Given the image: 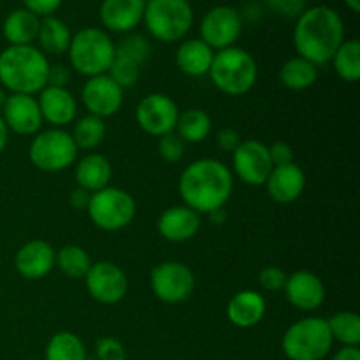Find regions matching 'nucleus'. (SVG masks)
<instances>
[{
	"instance_id": "cd10ccee",
	"label": "nucleus",
	"mask_w": 360,
	"mask_h": 360,
	"mask_svg": "<svg viewBox=\"0 0 360 360\" xmlns=\"http://www.w3.org/2000/svg\"><path fill=\"white\" fill-rule=\"evenodd\" d=\"M211 130H213V122L206 111L186 109V111L179 112L174 132L185 144H199L210 137Z\"/></svg>"
},
{
	"instance_id": "72a5a7b5",
	"label": "nucleus",
	"mask_w": 360,
	"mask_h": 360,
	"mask_svg": "<svg viewBox=\"0 0 360 360\" xmlns=\"http://www.w3.org/2000/svg\"><path fill=\"white\" fill-rule=\"evenodd\" d=\"M327 320L330 336L341 347H359L360 345V316L354 311H338Z\"/></svg>"
},
{
	"instance_id": "79ce46f5",
	"label": "nucleus",
	"mask_w": 360,
	"mask_h": 360,
	"mask_svg": "<svg viewBox=\"0 0 360 360\" xmlns=\"http://www.w3.org/2000/svg\"><path fill=\"white\" fill-rule=\"evenodd\" d=\"M241 141L243 139L238 130L231 129V127H225L217 134V146L225 153H234L239 144H241Z\"/></svg>"
},
{
	"instance_id": "5701e85b",
	"label": "nucleus",
	"mask_w": 360,
	"mask_h": 360,
	"mask_svg": "<svg viewBox=\"0 0 360 360\" xmlns=\"http://www.w3.org/2000/svg\"><path fill=\"white\" fill-rule=\"evenodd\" d=\"M267 311V302L260 292L241 290L231 297L227 302L225 315L234 327L239 329H252L259 326Z\"/></svg>"
},
{
	"instance_id": "f8f14e48",
	"label": "nucleus",
	"mask_w": 360,
	"mask_h": 360,
	"mask_svg": "<svg viewBox=\"0 0 360 360\" xmlns=\"http://www.w3.org/2000/svg\"><path fill=\"white\" fill-rule=\"evenodd\" d=\"M269 148L259 139L241 141L238 150L232 153V174L238 176L245 185L262 186L266 185L271 171H273Z\"/></svg>"
},
{
	"instance_id": "a18cd8bd",
	"label": "nucleus",
	"mask_w": 360,
	"mask_h": 360,
	"mask_svg": "<svg viewBox=\"0 0 360 360\" xmlns=\"http://www.w3.org/2000/svg\"><path fill=\"white\" fill-rule=\"evenodd\" d=\"M90 197H91L90 192H86V190H83V188H79V186H77L76 190H72V192H70L69 202H70V206L74 207V210H77V211L84 210V211H86L88 202H90Z\"/></svg>"
},
{
	"instance_id": "f03ea898",
	"label": "nucleus",
	"mask_w": 360,
	"mask_h": 360,
	"mask_svg": "<svg viewBox=\"0 0 360 360\" xmlns=\"http://www.w3.org/2000/svg\"><path fill=\"white\" fill-rule=\"evenodd\" d=\"M345 41V23L340 13L329 6H313L295 21L294 46L297 56L313 65H326Z\"/></svg>"
},
{
	"instance_id": "37998d69",
	"label": "nucleus",
	"mask_w": 360,
	"mask_h": 360,
	"mask_svg": "<svg viewBox=\"0 0 360 360\" xmlns=\"http://www.w3.org/2000/svg\"><path fill=\"white\" fill-rule=\"evenodd\" d=\"M267 148H269V155L274 167H276V165H285L294 162V150H292L290 144L283 143V141H276V143H273Z\"/></svg>"
},
{
	"instance_id": "c9c22d12",
	"label": "nucleus",
	"mask_w": 360,
	"mask_h": 360,
	"mask_svg": "<svg viewBox=\"0 0 360 360\" xmlns=\"http://www.w3.org/2000/svg\"><path fill=\"white\" fill-rule=\"evenodd\" d=\"M108 76L111 77L122 90H125V88L134 86V84L139 81L141 65H137L132 60L115 56V60H112L111 67H109L108 70Z\"/></svg>"
},
{
	"instance_id": "ddd939ff",
	"label": "nucleus",
	"mask_w": 360,
	"mask_h": 360,
	"mask_svg": "<svg viewBox=\"0 0 360 360\" xmlns=\"http://www.w3.org/2000/svg\"><path fill=\"white\" fill-rule=\"evenodd\" d=\"M84 285L90 297L105 306L118 304L129 292V278L125 271L108 260L91 264L90 271L84 276Z\"/></svg>"
},
{
	"instance_id": "7c9ffc66",
	"label": "nucleus",
	"mask_w": 360,
	"mask_h": 360,
	"mask_svg": "<svg viewBox=\"0 0 360 360\" xmlns=\"http://www.w3.org/2000/svg\"><path fill=\"white\" fill-rule=\"evenodd\" d=\"M91 257L84 248L77 245L62 246L55 253V267L70 280H84L91 267Z\"/></svg>"
},
{
	"instance_id": "9d476101",
	"label": "nucleus",
	"mask_w": 360,
	"mask_h": 360,
	"mask_svg": "<svg viewBox=\"0 0 360 360\" xmlns=\"http://www.w3.org/2000/svg\"><path fill=\"white\" fill-rule=\"evenodd\" d=\"M150 285L158 301L165 304H179L192 297L195 290V274L186 264L167 260L153 267Z\"/></svg>"
},
{
	"instance_id": "39448f33",
	"label": "nucleus",
	"mask_w": 360,
	"mask_h": 360,
	"mask_svg": "<svg viewBox=\"0 0 360 360\" xmlns=\"http://www.w3.org/2000/svg\"><path fill=\"white\" fill-rule=\"evenodd\" d=\"M207 76L221 94L239 97L255 86L259 69L255 58L246 49L231 46L214 53Z\"/></svg>"
},
{
	"instance_id": "4be33fe9",
	"label": "nucleus",
	"mask_w": 360,
	"mask_h": 360,
	"mask_svg": "<svg viewBox=\"0 0 360 360\" xmlns=\"http://www.w3.org/2000/svg\"><path fill=\"white\" fill-rule=\"evenodd\" d=\"M267 193L274 202L290 204L302 195L306 188V174L295 162L276 165L266 181Z\"/></svg>"
},
{
	"instance_id": "c03bdc74",
	"label": "nucleus",
	"mask_w": 360,
	"mask_h": 360,
	"mask_svg": "<svg viewBox=\"0 0 360 360\" xmlns=\"http://www.w3.org/2000/svg\"><path fill=\"white\" fill-rule=\"evenodd\" d=\"M70 83V69L62 63H55V65H49L48 72V86H56V88H67V84Z\"/></svg>"
},
{
	"instance_id": "2eb2a0df",
	"label": "nucleus",
	"mask_w": 360,
	"mask_h": 360,
	"mask_svg": "<svg viewBox=\"0 0 360 360\" xmlns=\"http://www.w3.org/2000/svg\"><path fill=\"white\" fill-rule=\"evenodd\" d=\"M81 102L88 115L98 116L102 120L111 118L122 109L123 90L108 74L86 77L81 88Z\"/></svg>"
},
{
	"instance_id": "58836bf2",
	"label": "nucleus",
	"mask_w": 360,
	"mask_h": 360,
	"mask_svg": "<svg viewBox=\"0 0 360 360\" xmlns=\"http://www.w3.org/2000/svg\"><path fill=\"white\" fill-rule=\"evenodd\" d=\"M288 274L278 266H267L260 271L259 285L266 292H283Z\"/></svg>"
},
{
	"instance_id": "8fccbe9b",
	"label": "nucleus",
	"mask_w": 360,
	"mask_h": 360,
	"mask_svg": "<svg viewBox=\"0 0 360 360\" xmlns=\"http://www.w3.org/2000/svg\"><path fill=\"white\" fill-rule=\"evenodd\" d=\"M343 2H345V6L352 11V13L357 14L360 11V0H343Z\"/></svg>"
},
{
	"instance_id": "a878e982",
	"label": "nucleus",
	"mask_w": 360,
	"mask_h": 360,
	"mask_svg": "<svg viewBox=\"0 0 360 360\" xmlns=\"http://www.w3.org/2000/svg\"><path fill=\"white\" fill-rule=\"evenodd\" d=\"M39 27L41 18L21 7L7 14L2 25V34L9 46H30L37 41Z\"/></svg>"
},
{
	"instance_id": "f3484780",
	"label": "nucleus",
	"mask_w": 360,
	"mask_h": 360,
	"mask_svg": "<svg viewBox=\"0 0 360 360\" xmlns=\"http://www.w3.org/2000/svg\"><path fill=\"white\" fill-rule=\"evenodd\" d=\"M283 294L295 309L311 313L326 301V285L311 271H295L287 278Z\"/></svg>"
},
{
	"instance_id": "603ef678",
	"label": "nucleus",
	"mask_w": 360,
	"mask_h": 360,
	"mask_svg": "<svg viewBox=\"0 0 360 360\" xmlns=\"http://www.w3.org/2000/svg\"><path fill=\"white\" fill-rule=\"evenodd\" d=\"M27 360H37V359H27Z\"/></svg>"
},
{
	"instance_id": "0eeeda50",
	"label": "nucleus",
	"mask_w": 360,
	"mask_h": 360,
	"mask_svg": "<svg viewBox=\"0 0 360 360\" xmlns=\"http://www.w3.org/2000/svg\"><path fill=\"white\" fill-rule=\"evenodd\" d=\"M143 23L160 42L181 41L193 25V9L188 0H148Z\"/></svg>"
},
{
	"instance_id": "a19ab883",
	"label": "nucleus",
	"mask_w": 360,
	"mask_h": 360,
	"mask_svg": "<svg viewBox=\"0 0 360 360\" xmlns=\"http://www.w3.org/2000/svg\"><path fill=\"white\" fill-rule=\"evenodd\" d=\"M63 4V0H23L25 9H28L30 13L37 14L39 18L53 16L55 11L60 9V6Z\"/></svg>"
},
{
	"instance_id": "2f4dec72",
	"label": "nucleus",
	"mask_w": 360,
	"mask_h": 360,
	"mask_svg": "<svg viewBox=\"0 0 360 360\" xmlns=\"http://www.w3.org/2000/svg\"><path fill=\"white\" fill-rule=\"evenodd\" d=\"M330 62L345 83H357L360 77V42L357 39L343 41Z\"/></svg>"
},
{
	"instance_id": "f704fd0d",
	"label": "nucleus",
	"mask_w": 360,
	"mask_h": 360,
	"mask_svg": "<svg viewBox=\"0 0 360 360\" xmlns=\"http://www.w3.org/2000/svg\"><path fill=\"white\" fill-rule=\"evenodd\" d=\"M116 56L132 60L137 65H143L151 55V44L144 35L141 34H127L118 44H115Z\"/></svg>"
},
{
	"instance_id": "473e14b6",
	"label": "nucleus",
	"mask_w": 360,
	"mask_h": 360,
	"mask_svg": "<svg viewBox=\"0 0 360 360\" xmlns=\"http://www.w3.org/2000/svg\"><path fill=\"white\" fill-rule=\"evenodd\" d=\"M77 150L91 151L104 141L105 123L104 120L94 115H84L74 122V129L70 132Z\"/></svg>"
},
{
	"instance_id": "393cba45",
	"label": "nucleus",
	"mask_w": 360,
	"mask_h": 360,
	"mask_svg": "<svg viewBox=\"0 0 360 360\" xmlns=\"http://www.w3.org/2000/svg\"><path fill=\"white\" fill-rule=\"evenodd\" d=\"M213 58L214 49H211L199 37L183 41L176 51V65L183 74L190 77L207 76Z\"/></svg>"
},
{
	"instance_id": "aec40b11",
	"label": "nucleus",
	"mask_w": 360,
	"mask_h": 360,
	"mask_svg": "<svg viewBox=\"0 0 360 360\" xmlns=\"http://www.w3.org/2000/svg\"><path fill=\"white\" fill-rule=\"evenodd\" d=\"M146 0H102L98 16L105 32L130 34L143 23Z\"/></svg>"
},
{
	"instance_id": "09e8293b",
	"label": "nucleus",
	"mask_w": 360,
	"mask_h": 360,
	"mask_svg": "<svg viewBox=\"0 0 360 360\" xmlns=\"http://www.w3.org/2000/svg\"><path fill=\"white\" fill-rule=\"evenodd\" d=\"M207 217H210V220L213 221L214 225H221L225 220H227V213H225V210H217L213 211V213L207 214Z\"/></svg>"
},
{
	"instance_id": "4468645a",
	"label": "nucleus",
	"mask_w": 360,
	"mask_h": 360,
	"mask_svg": "<svg viewBox=\"0 0 360 360\" xmlns=\"http://www.w3.org/2000/svg\"><path fill=\"white\" fill-rule=\"evenodd\" d=\"M178 116V104L165 94L146 95L141 98L136 109L137 125L151 137H162L174 132Z\"/></svg>"
},
{
	"instance_id": "6e6552de",
	"label": "nucleus",
	"mask_w": 360,
	"mask_h": 360,
	"mask_svg": "<svg viewBox=\"0 0 360 360\" xmlns=\"http://www.w3.org/2000/svg\"><path fill=\"white\" fill-rule=\"evenodd\" d=\"M76 143L65 129H48L35 134L28 148V158L42 172H62L77 160Z\"/></svg>"
},
{
	"instance_id": "7ed1b4c3",
	"label": "nucleus",
	"mask_w": 360,
	"mask_h": 360,
	"mask_svg": "<svg viewBox=\"0 0 360 360\" xmlns=\"http://www.w3.org/2000/svg\"><path fill=\"white\" fill-rule=\"evenodd\" d=\"M49 65L37 46H7L0 51V84L11 94L37 95L48 86Z\"/></svg>"
},
{
	"instance_id": "ea45409f",
	"label": "nucleus",
	"mask_w": 360,
	"mask_h": 360,
	"mask_svg": "<svg viewBox=\"0 0 360 360\" xmlns=\"http://www.w3.org/2000/svg\"><path fill=\"white\" fill-rule=\"evenodd\" d=\"M267 7L285 18H299L304 7V0H266Z\"/></svg>"
},
{
	"instance_id": "3c124183",
	"label": "nucleus",
	"mask_w": 360,
	"mask_h": 360,
	"mask_svg": "<svg viewBox=\"0 0 360 360\" xmlns=\"http://www.w3.org/2000/svg\"><path fill=\"white\" fill-rule=\"evenodd\" d=\"M7 97H9V95H7V91L4 90L2 86H0V111H2L4 104H6V101H7Z\"/></svg>"
},
{
	"instance_id": "423d86ee",
	"label": "nucleus",
	"mask_w": 360,
	"mask_h": 360,
	"mask_svg": "<svg viewBox=\"0 0 360 360\" xmlns=\"http://www.w3.org/2000/svg\"><path fill=\"white\" fill-rule=\"evenodd\" d=\"M333 345L329 326L322 316L297 320L281 338V350L288 360H323L333 352Z\"/></svg>"
},
{
	"instance_id": "4c0bfd02",
	"label": "nucleus",
	"mask_w": 360,
	"mask_h": 360,
	"mask_svg": "<svg viewBox=\"0 0 360 360\" xmlns=\"http://www.w3.org/2000/svg\"><path fill=\"white\" fill-rule=\"evenodd\" d=\"M97 360H127V350L120 340L112 336H104L95 343Z\"/></svg>"
},
{
	"instance_id": "9b49d317",
	"label": "nucleus",
	"mask_w": 360,
	"mask_h": 360,
	"mask_svg": "<svg viewBox=\"0 0 360 360\" xmlns=\"http://www.w3.org/2000/svg\"><path fill=\"white\" fill-rule=\"evenodd\" d=\"M243 32V18L234 7L214 6L202 16L199 25L200 41L211 49H225L236 46Z\"/></svg>"
},
{
	"instance_id": "49530a36",
	"label": "nucleus",
	"mask_w": 360,
	"mask_h": 360,
	"mask_svg": "<svg viewBox=\"0 0 360 360\" xmlns=\"http://www.w3.org/2000/svg\"><path fill=\"white\" fill-rule=\"evenodd\" d=\"M330 360H360L359 347H341L340 350L334 352Z\"/></svg>"
},
{
	"instance_id": "e433bc0d",
	"label": "nucleus",
	"mask_w": 360,
	"mask_h": 360,
	"mask_svg": "<svg viewBox=\"0 0 360 360\" xmlns=\"http://www.w3.org/2000/svg\"><path fill=\"white\" fill-rule=\"evenodd\" d=\"M157 150H158V155H160L162 160H165L167 164H176V162L181 160L183 155H185L186 144L179 139L178 134L171 132V134H165V136L158 137Z\"/></svg>"
},
{
	"instance_id": "b1692460",
	"label": "nucleus",
	"mask_w": 360,
	"mask_h": 360,
	"mask_svg": "<svg viewBox=\"0 0 360 360\" xmlns=\"http://www.w3.org/2000/svg\"><path fill=\"white\" fill-rule=\"evenodd\" d=\"M74 178L79 188L95 193L109 186L112 178L111 162L101 153H88L74 164Z\"/></svg>"
},
{
	"instance_id": "c85d7f7f",
	"label": "nucleus",
	"mask_w": 360,
	"mask_h": 360,
	"mask_svg": "<svg viewBox=\"0 0 360 360\" xmlns=\"http://www.w3.org/2000/svg\"><path fill=\"white\" fill-rule=\"evenodd\" d=\"M316 79H319V67L301 56L288 58L280 69V81L288 90H308L316 83Z\"/></svg>"
},
{
	"instance_id": "f257e3e1",
	"label": "nucleus",
	"mask_w": 360,
	"mask_h": 360,
	"mask_svg": "<svg viewBox=\"0 0 360 360\" xmlns=\"http://www.w3.org/2000/svg\"><path fill=\"white\" fill-rule=\"evenodd\" d=\"M183 204L199 214L224 210L234 190L231 167L217 158H199L183 169L178 181Z\"/></svg>"
},
{
	"instance_id": "6ab92c4d",
	"label": "nucleus",
	"mask_w": 360,
	"mask_h": 360,
	"mask_svg": "<svg viewBox=\"0 0 360 360\" xmlns=\"http://www.w3.org/2000/svg\"><path fill=\"white\" fill-rule=\"evenodd\" d=\"M39 109L44 122L53 129H63L65 125L76 122L77 101L69 88L46 86L39 91Z\"/></svg>"
},
{
	"instance_id": "c756f323",
	"label": "nucleus",
	"mask_w": 360,
	"mask_h": 360,
	"mask_svg": "<svg viewBox=\"0 0 360 360\" xmlns=\"http://www.w3.org/2000/svg\"><path fill=\"white\" fill-rule=\"evenodd\" d=\"M88 352L83 340L70 330H60L49 338L44 348V360H86Z\"/></svg>"
},
{
	"instance_id": "864d4df0",
	"label": "nucleus",
	"mask_w": 360,
	"mask_h": 360,
	"mask_svg": "<svg viewBox=\"0 0 360 360\" xmlns=\"http://www.w3.org/2000/svg\"><path fill=\"white\" fill-rule=\"evenodd\" d=\"M146 2H148V0H146Z\"/></svg>"
},
{
	"instance_id": "de8ad7c7",
	"label": "nucleus",
	"mask_w": 360,
	"mask_h": 360,
	"mask_svg": "<svg viewBox=\"0 0 360 360\" xmlns=\"http://www.w3.org/2000/svg\"><path fill=\"white\" fill-rule=\"evenodd\" d=\"M7 141H9V130H7L6 123H4L2 116H0V153H4V150H6Z\"/></svg>"
},
{
	"instance_id": "20e7f679",
	"label": "nucleus",
	"mask_w": 360,
	"mask_h": 360,
	"mask_svg": "<svg viewBox=\"0 0 360 360\" xmlns=\"http://www.w3.org/2000/svg\"><path fill=\"white\" fill-rule=\"evenodd\" d=\"M70 69L84 77L108 74L115 60V42L111 35L97 27H84L72 35L67 49Z\"/></svg>"
},
{
	"instance_id": "412c9836",
	"label": "nucleus",
	"mask_w": 360,
	"mask_h": 360,
	"mask_svg": "<svg viewBox=\"0 0 360 360\" xmlns=\"http://www.w3.org/2000/svg\"><path fill=\"white\" fill-rule=\"evenodd\" d=\"M157 231L165 241L186 243L195 238L200 231V214L181 206H171L158 217Z\"/></svg>"
},
{
	"instance_id": "dca6fc26",
	"label": "nucleus",
	"mask_w": 360,
	"mask_h": 360,
	"mask_svg": "<svg viewBox=\"0 0 360 360\" xmlns=\"http://www.w3.org/2000/svg\"><path fill=\"white\" fill-rule=\"evenodd\" d=\"M0 116L7 130L18 136H35L44 123L35 95L9 94Z\"/></svg>"
},
{
	"instance_id": "a211bd4d",
	"label": "nucleus",
	"mask_w": 360,
	"mask_h": 360,
	"mask_svg": "<svg viewBox=\"0 0 360 360\" xmlns=\"http://www.w3.org/2000/svg\"><path fill=\"white\" fill-rule=\"evenodd\" d=\"M55 248L44 239L25 243L14 257V267L25 280H42L55 267Z\"/></svg>"
},
{
	"instance_id": "1a4fd4ad",
	"label": "nucleus",
	"mask_w": 360,
	"mask_h": 360,
	"mask_svg": "<svg viewBox=\"0 0 360 360\" xmlns=\"http://www.w3.org/2000/svg\"><path fill=\"white\" fill-rule=\"evenodd\" d=\"M136 200L127 190L118 186H105L91 193L88 202V218L95 227L105 232H116L129 227L136 218Z\"/></svg>"
},
{
	"instance_id": "bb28decb",
	"label": "nucleus",
	"mask_w": 360,
	"mask_h": 360,
	"mask_svg": "<svg viewBox=\"0 0 360 360\" xmlns=\"http://www.w3.org/2000/svg\"><path fill=\"white\" fill-rule=\"evenodd\" d=\"M72 39V32L67 27L65 21H62L56 16L41 18V27H39L37 42L39 49L48 55L60 56L67 53Z\"/></svg>"
}]
</instances>
